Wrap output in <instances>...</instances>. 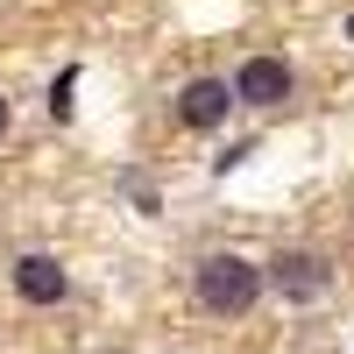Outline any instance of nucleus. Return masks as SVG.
Returning a JSON list of instances; mask_svg holds the SVG:
<instances>
[{
  "label": "nucleus",
  "instance_id": "f257e3e1",
  "mask_svg": "<svg viewBox=\"0 0 354 354\" xmlns=\"http://www.w3.org/2000/svg\"><path fill=\"white\" fill-rule=\"evenodd\" d=\"M262 262H248V255H205L198 262V277H192V298L213 312V319H241V312H255V298H262Z\"/></svg>",
  "mask_w": 354,
  "mask_h": 354
},
{
  "label": "nucleus",
  "instance_id": "f03ea898",
  "mask_svg": "<svg viewBox=\"0 0 354 354\" xmlns=\"http://www.w3.org/2000/svg\"><path fill=\"white\" fill-rule=\"evenodd\" d=\"M262 283H270L277 298H290V305H312V298L333 290V262L312 255V248H283V255L262 262Z\"/></svg>",
  "mask_w": 354,
  "mask_h": 354
},
{
  "label": "nucleus",
  "instance_id": "7ed1b4c3",
  "mask_svg": "<svg viewBox=\"0 0 354 354\" xmlns=\"http://www.w3.org/2000/svg\"><path fill=\"white\" fill-rule=\"evenodd\" d=\"M290 93H298V78H290V64L277 50H262V57H248L234 71V106H283Z\"/></svg>",
  "mask_w": 354,
  "mask_h": 354
},
{
  "label": "nucleus",
  "instance_id": "20e7f679",
  "mask_svg": "<svg viewBox=\"0 0 354 354\" xmlns=\"http://www.w3.org/2000/svg\"><path fill=\"white\" fill-rule=\"evenodd\" d=\"M227 113H234V78H185V93H177V121H185L192 135H213Z\"/></svg>",
  "mask_w": 354,
  "mask_h": 354
},
{
  "label": "nucleus",
  "instance_id": "39448f33",
  "mask_svg": "<svg viewBox=\"0 0 354 354\" xmlns=\"http://www.w3.org/2000/svg\"><path fill=\"white\" fill-rule=\"evenodd\" d=\"M15 298L21 305H64L71 298V277L57 255H15Z\"/></svg>",
  "mask_w": 354,
  "mask_h": 354
},
{
  "label": "nucleus",
  "instance_id": "423d86ee",
  "mask_svg": "<svg viewBox=\"0 0 354 354\" xmlns=\"http://www.w3.org/2000/svg\"><path fill=\"white\" fill-rule=\"evenodd\" d=\"M71 93H78V64H64L50 78V113H57V121H71Z\"/></svg>",
  "mask_w": 354,
  "mask_h": 354
},
{
  "label": "nucleus",
  "instance_id": "0eeeda50",
  "mask_svg": "<svg viewBox=\"0 0 354 354\" xmlns=\"http://www.w3.org/2000/svg\"><path fill=\"white\" fill-rule=\"evenodd\" d=\"M128 198H135V213H163V198H156V185H142V177H128Z\"/></svg>",
  "mask_w": 354,
  "mask_h": 354
},
{
  "label": "nucleus",
  "instance_id": "6e6552de",
  "mask_svg": "<svg viewBox=\"0 0 354 354\" xmlns=\"http://www.w3.org/2000/svg\"><path fill=\"white\" fill-rule=\"evenodd\" d=\"M8 121H15V106H8V93H0V135H8Z\"/></svg>",
  "mask_w": 354,
  "mask_h": 354
}]
</instances>
